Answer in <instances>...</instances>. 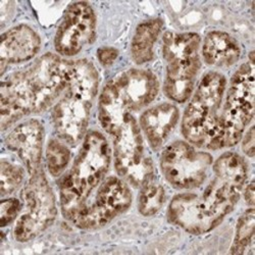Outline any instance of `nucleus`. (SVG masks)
I'll list each match as a JSON object with an SVG mask.
<instances>
[{
  "instance_id": "2eb2a0df",
  "label": "nucleus",
  "mask_w": 255,
  "mask_h": 255,
  "mask_svg": "<svg viewBox=\"0 0 255 255\" xmlns=\"http://www.w3.org/2000/svg\"><path fill=\"white\" fill-rule=\"evenodd\" d=\"M41 39L29 26L19 25L2 34L0 45V69L3 75L6 66L33 58L40 50Z\"/></svg>"
},
{
  "instance_id": "b1692460",
  "label": "nucleus",
  "mask_w": 255,
  "mask_h": 255,
  "mask_svg": "<svg viewBox=\"0 0 255 255\" xmlns=\"http://www.w3.org/2000/svg\"><path fill=\"white\" fill-rule=\"evenodd\" d=\"M119 52L116 48L113 47H102L99 48L97 51V56L100 63L104 67L112 66L117 59Z\"/></svg>"
},
{
  "instance_id": "1a4fd4ad",
  "label": "nucleus",
  "mask_w": 255,
  "mask_h": 255,
  "mask_svg": "<svg viewBox=\"0 0 255 255\" xmlns=\"http://www.w3.org/2000/svg\"><path fill=\"white\" fill-rule=\"evenodd\" d=\"M111 135L118 174L136 188L153 179L152 161L145 154L141 129L131 113L123 118Z\"/></svg>"
},
{
  "instance_id": "ddd939ff",
  "label": "nucleus",
  "mask_w": 255,
  "mask_h": 255,
  "mask_svg": "<svg viewBox=\"0 0 255 255\" xmlns=\"http://www.w3.org/2000/svg\"><path fill=\"white\" fill-rule=\"evenodd\" d=\"M96 33V16L88 2L72 3L56 31L55 50L62 56H74L91 44Z\"/></svg>"
},
{
  "instance_id": "4be33fe9",
  "label": "nucleus",
  "mask_w": 255,
  "mask_h": 255,
  "mask_svg": "<svg viewBox=\"0 0 255 255\" xmlns=\"http://www.w3.org/2000/svg\"><path fill=\"white\" fill-rule=\"evenodd\" d=\"M24 181V171L22 167L2 160L0 163V194L5 196L22 185Z\"/></svg>"
},
{
  "instance_id": "f3484780",
  "label": "nucleus",
  "mask_w": 255,
  "mask_h": 255,
  "mask_svg": "<svg viewBox=\"0 0 255 255\" xmlns=\"http://www.w3.org/2000/svg\"><path fill=\"white\" fill-rule=\"evenodd\" d=\"M202 54L209 66L228 68L238 61L241 48L237 40L228 33L214 31L204 39Z\"/></svg>"
},
{
  "instance_id": "a211bd4d",
  "label": "nucleus",
  "mask_w": 255,
  "mask_h": 255,
  "mask_svg": "<svg viewBox=\"0 0 255 255\" xmlns=\"http://www.w3.org/2000/svg\"><path fill=\"white\" fill-rule=\"evenodd\" d=\"M162 20L153 18L141 23L135 32L131 44V54L137 65L152 60L154 44L162 29Z\"/></svg>"
},
{
  "instance_id": "20e7f679",
  "label": "nucleus",
  "mask_w": 255,
  "mask_h": 255,
  "mask_svg": "<svg viewBox=\"0 0 255 255\" xmlns=\"http://www.w3.org/2000/svg\"><path fill=\"white\" fill-rule=\"evenodd\" d=\"M98 84V72L90 61H72L68 87L52 115L59 138L70 145H77L86 133Z\"/></svg>"
},
{
  "instance_id": "a878e982",
  "label": "nucleus",
  "mask_w": 255,
  "mask_h": 255,
  "mask_svg": "<svg viewBox=\"0 0 255 255\" xmlns=\"http://www.w3.org/2000/svg\"><path fill=\"white\" fill-rule=\"evenodd\" d=\"M254 190H255V186H254V182H250V184L247 186L246 191H245V200L246 202L253 206L254 205V197H255V193H254Z\"/></svg>"
},
{
  "instance_id": "5701e85b",
  "label": "nucleus",
  "mask_w": 255,
  "mask_h": 255,
  "mask_svg": "<svg viewBox=\"0 0 255 255\" xmlns=\"http://www.w3.org/2000/svg\"><path fill=\"white\" fill-rule=\"evenodd\" d=\"M22 209V204L15 198L2 199L0 204V215H1V227L9 225L15 220L18 212Z\"/></svg>"
},
{
  "instance_id": "9d476101",
  "label": "nucleus",
  "mask_w": 255,
  "mask_h": 255,
  "mask_svg": "<svg viewBox=\"0 0 255 255\" xmlns=\"http://www.w3.org/2000/svg\"><path fill=\"white\" fill-rule=\"evenodd\" d=\"M22 197L26 211L15 225L14 238L18 242H28L46 231L57 215L55 197L43 169L31 175Z\"/></svg>"
},
{
  "instance_id": "9b49d317",
  "label": "nucleus",
  "mask_w": 255,
  "mask_h": 255,
  "mask_svg": "<svg viewBox=\"0 0 255 255\" xmlns=\"http://www.w3.org/2000/svg\"><path fill=\"white\" fill-rule=\"evenodd\" d=\"M211 163L210 154L195 150L184 141L168 145L160 158L164 178L177 189H195L202 185Z\"/></svg>"
},
{
  "instance_id": "412c9836",
  "label": "nucleus",
  "mask_w": 255,
  "mask_h": 255,
  "mask_svg": "<svg viewBox=\"0 0 255 255\" xmlns=\"http://www.w3.org/2000/svg\"><path fill=\"white\" fill-rule=\"evenodd\" d=\"M71 159L69 148L58 140H51L46 149V161L48 171L53 177H57L65 171Z\"/></svg>"
},
{
  "instance_id": "7ed1b4c3",
  "label": "nucleus",
  "mask_w": 255,
  "mask_h": 255,
  "mask_svg": "<svg viewBox=\"0 0 255 255\" xmlns=\"http://www.w3.org/2000/svg\"><path fill=\"white\" fill-rule=\"evenodd\" d=\"M111 158L110 145L101 133L92 131L85 136L73 167L60 184L61 211L71 223L87 206L91 193L104 181Z\"/></svg>"
},
{
  "instance_id": "39448f33",
  "label": "nucleus",
  "mask_w": 255,
  "mask_h": 255,
  "mask_svg": "<svg viewBox=\"0 0 255 255\" xmlns=\"http://www.w3.org/2000/svg\"><path fill=\"white\" fill-rule=\"evenodd\" d=\"M223 75L210 72L200 81L182 121V133L193 145L218 150L222 148L221 106L226 89Z\"/></svg>"
},
{
  "instance_id": "423d86ee",
  "label": "nucleus",
  "mask_w": 255,
  "mask_h": 255,
  "mask_svg": "<svg viewBox=\"0 0 255 255\" xmlns=\"http://www.w3.org/2000/svg\"><path fill=\"white\" fill-rule=\"evenodd\" d=\"M159 84L156 77L145 70L127 71L103 88L99 99V121L112 134L128 114L139 111L156 97Z\"/></svg>"
},
{
  "instance_id": "aec40b11",
  "label": "nucleus",
  "mask_w": 255,
  "mask_h": 255,
  "mask_svg": "<svg viewBox=\"0 0 255 255\" xmlns=\"http://www.w3.org/2000/svg\"><path fill=\"white\" fill-rule=\"evenodd\" d=\"M164 201L163 187L151 179L141 187L138 198L139 212L144 217H151L160 210Z\"/></svg>"
},
{
  "instance_id": "dca6fc26",
  "label": "nucleus",
  "mask_w": 255,
  "mask_h": 255,
  "mask_svg": "<svg viewBox=\"0 0 255 255\" xmlns=\"http://www.w3.org/2000/svg\"><path fill=\"white\" fill-rule=\"evenodd\" d=\"M179 121V111L174 104L161 103L147 110L140 119V127L152 149L163 145Z\"/></svg>"
},
{
  "instance_id": "0eeeda50",
  "label": "nucleus",
  "mask_w": 255,
  "mask_h": 255,
  "mask_svg": "<svg viewBox=\"0 0 255 255\" xmlns=\"http://www.w3.org/2000/svg\"><path fill=\"white\" fill-rule=\"evenodd\" d=\"M200 37L196 33L167 32L162 53L166 62L164 92L176 102H185L194 89L200 69Z\"/></svg>"
},
{
  "instance_id": "f257e3e1",
  "label": "nucleus",
  "mask_w": 255,
  "mask_h": 255,
  "mask_svg": "<svg viewBox=\"0 0 255 255\" xmlns=\"http://www.w3.org/2000/svg\"><path fill=\"white\" fill-rule=\"evenodd\" d=\"M215 177L201 195H177L168 206V219L193 235L216 229L236 206L247 179V164L235 152L221 155L214 165Z\"/></svg>"
},
{
  "instance_id": "393cba45",
  "label": "nucleus",
  "mask_w": 255,
  "mask_h": 255,
  "mask_svg": "<svg viewBox=\"0 0 255 255\" xmlns=\"http://www.w3.org/2000/svg\"><path fill=\"white\" fill-rule=\"evenodd\" d=\"M254 139H255L254 128L251 127L250 130L245 135V138H244L243 144H242V148H243L244 153L246 155H248L249 157L254 156Z\"/></svg>"
},
{
  "instance_id": "6e6552de",
  "label": "nucleus",
  "mask_w": 255,
  "mask_h": 255,
  "mask_svg": "<svg viewBox=\"0 0 255 255\" xmlns=\"http://www.w3.org/2000/svg\"><path fill=\"white\" fill-rule=\"evenodd\" d=\"M254 59L242 65L233 76L222 111V148L235 146L254 116Z\"/></svg>"
},
{
  "instance_id": "f8f14e48",
  "label": "nucleus",
  "mask_w": 255,
  "mask_h": 255,
  "mask_svg": "<svg viewBox=\"0 0 255 255\" xmlns=\"http://www.w3.org/2000/svg\"><path fill=\"white\" fill-rule=\"evenodd\" d=\"M132 203V193L128 185L116 177L104 180L90 204H87L72 222L82 230H96L122 215Z\"/></svg>"
},
{
  "instance_id": "f03ea898",
  "label": "nucleus",
  "mask_w": 255,
  "mask_h": 255,
  "mask_svg": "<svg viewBox=\"0 0 255 255\" xmlns=\"http://www.w3.org/2000/svg\"><path fill=\"white\" fill-rule=\"evenodd\" d=\"M71 69L72 61L48 53L27 70L3 80L0 88L1 129L48 109L67 89Z\"/></svg>"
},
{
  "instance_id": "6ab92c4d",
  "label": "nucleus",
  "mask_w": 255,
  "mask_h": 255,
  "mask_svg": "<svg viewBox=\"0 0 255 255\" xmlns=\"http://www.w3.org/2000/svg\"><path fill=\"white\" fill-rule=\"evenodd\" d=\"M254 229L255 211L250 208L244 212L237 223L235 238L230 249L231 254L254 253Z\"/></svg>"
},
{
  "instance_id": "4468645a",
  "label": "nucleus",
  "mask_w": 255,
  "mask_h": 255,
  "mask_svg": "<svg viewBox=\"0 0 255 255\" xmlns=\"http://www.w3.org/2000/svg\"><path fill=\"white\" fill-rule=\"evenodd\" d=\"M43 137V126L37 120H29L19 124L6 137L7 148L22 159L30 176L42 169Z\"/></svg>"
}]
</instances>
